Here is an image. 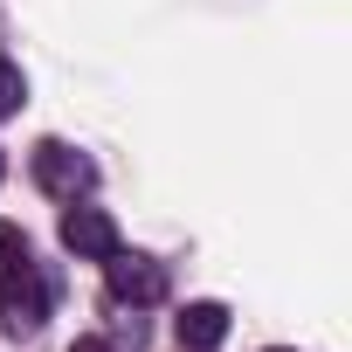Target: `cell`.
<instances>
[{
  "instance_id": "1",
  "label": "cell",
  "mask_w": 352,
  "mask_h": 352,
  "mask_svg": "<svg viewBox=\"0 0 352 352\" xmlns=\"http://www.w3.org/2000/svg\"><path fill=\"white\" fill-rule=\"evenodd\" d=\"M42 318H49V283H42L35 263H14L0 276V331L28 338V331H42Z\"/></svg>"
},
{
  "instance_id": "4",
  "label": "cell",
  "mask_w": 352,
  "mask_h": 352,
  "mask_svg": "<svg viewBox=\"0 0 352 352\" xmlns=\"http://www.w3.org/2000/svg\"><path fill=\"white\" fill-rule=\"evenodd\" d=\"M63 249L104 263V256H118L124 242H118V221H111L104 208H76V201H69V214H63Z\"/></svg>"
},
{
  "instance_id": "5",
  "label": "cell",
  "mask_w": 352,
  "mask_h": 352,
  "mask_svg": "<svg viewBox=\"0 0 352 352\" xmlns=\"http://www.w3.org/2000/svg\"><path fill=\"white\" fill-rule=\"evenodd\" d=\"M173 331H180V352H214L228 338V304H187Z\"/></svg>"
},
{
  "instance_id": "10",
  "label": "cell",
  "mask_w": 352,
  "mask_h": 352,
  "mask_svg": "<svg viewBox=\"0 0 352 352\" xmlns=\"http://www.w3.org/2000/svg\"><path fill=\"white\" fill-rule=\"evenodd\" d=\"M0 173H8V159H0Z\"/></svg>"
},
{
  "instance_id": "2",
  "label": "cell",
  "mask_w": 352,
  "mask_h": 352,
  "mask_svg": "<svg viewBox=\"0 0 352 352\" xmlns=\"http://www.w3.org/2000/svg\"><path fill=\"white\" fill-rule=\"evenodd\" d=\"M35 187H42V194H56V201H76V194H90V187H97V166H90L76 145L42 138V145H35Z\"/></svg>"
},
{
  "instance_id": "6",
  "label": "cell",
  "mask_w": 352,
  "mask_h": 352,
  "mask_svg": "<svg viewBox=\"0 0 352 352\" xmlns=\"http://www.w3.org/2000/svg\"><path fill=\"white\" fill-rule=\"evenodd\" d=\"M21 97H28L21 69H14V63H0V118H14V111H21Z\"/></svg>"
},
{
  "instance_id": "3",
  "label": "cell",
  "mask_w": 352,
  "mask_h": 352,
  "mask_svg": "<svg viewBox=\"0 0 352 352\" xmlns=\"http://www.w3.org/2000/svg\"><path fill=\"white\" fill-rule=\"evenodd\" d=\"M104 283H111V297L118 304H159L166 297V270L159 263H145V256H104Z\"/></svg>"
},
{
  "instance_id": "9",
  "label": "cell",
  "mask_w": 352,
  "mask_h": 352,
  "mask_svg": "<svg viewBox=\"0 0 352 352\" xmlns=\"http://www.w3.org/2000/svg\"><path fill=\"white\" fill-rule=\"evenodd\" d=\"M270 352H290V345H270Z\"/></svg>"
},
{
  "instance_id": "8",
  "label": "cell",
  "mask_w": 352,
  "mask_h": 352,
  "mask_svg": "<svg viewBox=\"0 0 352 352\" xmlns=\"http://www.w3.org/2000/svg\"><path fill=\"white\" fill-rule=\"evenodd\" d=\"M69 352H118V345H111V338H76Z\"/></svg>"
},
{
  "instance_id": "7",
  "label": "cell",
  "mask_w": 352,
  "mask_h": 352,
  "mask_svg": "<svg viewBox=\"0 0 352 352\" xmlns=\"http://www.w3.org/2000/svg\"><path fill=\"white\" fill-rule=\"evenodd\" d=\"M14 263H28V242H21V228H14V221H0V276H8Z\"/></svg>"
}]
</instances>
